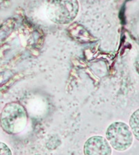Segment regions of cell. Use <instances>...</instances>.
Wrapping results in <instances>:
<instances>
[{
  "instance_id": "1",
  "label": "cell",
  "mask_w": 139,
  "mask_h": 155,
  "mask_svg": "<svg viewBox=\"0 0 139 155\" xmlns=\"http://www.w3.org/2000/svg\"><path fill=\"white\" fill-rule=\"evenodd\" d=\"M27 114L21 104L11 102L6 104L0 115V125L6 133L11 135L20 134L25 129Z\"/></svg>"
},
{
  "instance_id": "2",
  "label": "cell",
  "mask_w": 139,
  "mask_h": 155,
  "mask_svg": "<svg viewBox=\"0 0 139 155\" xmlns=\"http://www.w3.org/2000/svg\"><path fill=\"white\" fill-rule=\"evenodd\" d=\"M79 10L78 0H52L47 8V15L52 22L70 24L77 18Z\"/></svg>"
},
{
  "instance_id": "3",
  "label": "cell",
  "mask_w": 139,
  "mask_h": 155,
  "mask_svg": "<svg viewBox=\"0 0 139 155\" xmlns=\"http://www.w3.org/2000/svg\"><path fill=\"white\" fill-rule=\"evenodd\" d=\"M106 138L111 146L119 152L129 149L133 143L131 130L128 125L122 122L112 123L107 128Z\"/></svg>"
},
{
  "instance_id": "4",
  "label": "cell",
  "mask_w": 139,
  "mask_h": 155,
  "mask_svg": "<svg viewBox=\"0 0 139 155\" xmlns=\"http://www.w3.org/2000/svg\"><path fill=\"white\" fill-rule=\"evenodd\" d=\"M84 151L86 155H110L112 150L105 138L96 136L90 137L86 140L84 144Z\"/></svg>"
},
{
  "instance_id": "5",
  "label": "cell",
  "mask_w": 139,
  "mask_h": 155,
  "mask_svg": "<svg viewBox=\"0 0 139 155\" xmlns=\"http://www.w3.org/2000/svg\"><path fill=\"white\" fill-rule=\"evenodd\" d=\"M138 112L139 110H136L132 115L131 116L130 120H129V125H130L131 132L134 134L137 140H138Z\"/></svg>"
},
{
  "instance_id": "6",
  "label": "cell",
  "mask_w": 139,
  "mask_h": 155,
  "mask_svg": "<svg viewBox=\"0 0 139 155\" xmlns=\"http://www.w3.org/2000/svg\"><path fill=\"white\" fill-rule=\"evenodd\" d=\"M12 152L10 148L5 143L0 142V155H11Z\"/></svg>"
}]
</instances>
